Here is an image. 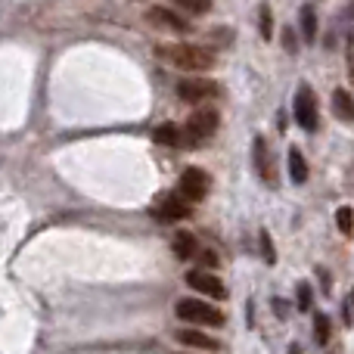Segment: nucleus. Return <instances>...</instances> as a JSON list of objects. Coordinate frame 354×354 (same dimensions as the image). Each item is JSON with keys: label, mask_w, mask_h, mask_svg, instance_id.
<instances>
[{"label": "nucleus", "mask_w": 354, "mask_h": 354, "mask_svg": "<svg viewBox=\"0 0 354 354\" xmlns=\"http://www.w3.org/2000/svg\"><path fill=\"white\" fill-rule=\"evenodd\" d=\"M156 56H159L162 62H168V66L180 68V72H208V68L214 66V56L212 50L205 47H196V44H162V47H156Z\"/></svg>", "instance_id": "obj_1"}, {"label": "nucleus", "mask_w": 354, "mask_h": 354, "mask_svg": "<svg viewBox=\"0 0 354 354\" xmlns=\"http://www.w3.org/2000/svg\"><path fill=\"white\" fill-rule=\"evenodd\" d=\"M174 314H177V320L196 324V326H224L227 324L224 311L208 305V301H202V299H180L174 305Z\"/></svg>", "instance_id": "obj_2"}, {"label": "nucleus", "mask_w": 354, "mask_h": 354, "mask_svg": "<svg viewBox=\"0 0 354 354\" xmlns=\"http://www.w3.org/2000/svg\"><path fill=\"white\" fill-rule=\"evenodd\" d=\"M218 97V84L208 78H199V75H187L183 81H177V100L183 103H205V100Z\"/></svg>", "instance_id": "obj_3"}, {"label": "nucleus", "mask_w": 354, "mask_h": 354, "mask_svg": "<svg viewBox=\"0 0 354 354\" xmlns=\"http://www.w3.org/2000/svg\"><path fill=\"white\" fill-rule=\"evenodd\" d=\"M147 22L153 28H162V31H174V35H189L193 25H189L187 16H180L171 6H149L147 10Z\"/></svg>", "instance_id": "obj_4"}, {"label": "nucleus", "mask_w": 354, "mask_h": 354, "mask_svg": "<svg viewBox=\"0 0 354 354\" xmlns=\"http://www.w3.org/2000/svg\"><path fill=\"white\" fill-rule=\"evenodd\" d=\"M208 187H212V180H208V174L202 171V168H187V171L180 174V187H177V196H180L183 202H202L208 196Z\"/></svg>", "instance_id": "obj_5"}, {"label": "nucleus", "mask_w": 354, "mask_h": 354, "mask_svg": "<svg viewBox=\"0 0 354 354\" xmlns=\"http://www.w3.org/2000/svg\"><path fill=\"white\" fill-rule=\"evenodd\" d=\"M214 128H218V112L199 109V112L189 115L187 128H183V140L187 143H202V140H208V137L214 134Z\"/></svg>", "instance_id": "obj_6"}, {"label": "nucleus", "mask_w": 354, "mask_h": 354, "mask_svg": "<svg viewBox=\"0 0 354 354\" xmlns=\"http://www.w3.org/2000/svg\"><path fill=\"white\" fill-rule=\"evenodd\" d=\"M149 214H153L156 221H183L189 218V202H183L177 193H162L156 196V205L149 208Z\"/></svg>", "instance_id": "obj_7"}, {"label": "nucleus", "mask_w": 354, "mask_h": 354, "mask_svg": "<svg viewBox=\"0 0 354 354\" xmlns=\"http://www.w3.org/2000/svg\"><path fill=\"white\" fill-rule=\"evenodd\" d=\"M292 115H295V122H299L305 131L317 128V97H314L311 87H305V84L299 87L295 103H292Z\"/></svg>", "instance_id": "obj_8"}, {"label": "nucleus", "mask_w": 354, "mask_h": 354, "mask_svg": "<svg viewBox=\"0 0 354 354\" xmlns=\"http://www.w3.org/2000/svg\"><path fill=\"white\" fill-rule=\"evenodd\" d=\"M187 286L196 289V292L208 295V299H227V286L218 274L212 270H189L187 274Z\"/></svg>", "instance_id": "obj_9"}, {"label": "nucleus", "mask_w": 354, "mask_h": 354, "mask_svg": "<svg viewBox=\"0 0 354 354\" xmlns=\"http://www.w3.org/2000/svg\"><path fill=\"white\" fill-rule=\"evenodd\" d=\"M174 339L180 345H187V348H202V351H218L221 348L218 339L205 336V333H199V330H177Z\"/></svg>", "instance_id": "obj_10"}, {"label": "nucleus", "mask_w": 354, "mask_h": 354, "mask_svg": "<svg viewBox=\"0 0 354 354\" xmlns=\"http://www.w3.org/2000/svg\"><path fill=\"white\" fill-rule=\"evenodd\" d=\"M255 162H258V174L268 177V183H274L277 180V168H274V159H270L268 143H264L261 137L255 140Z\"/></svg>", "instance_id": "obj_11"}, {"label": "nucleus", "mask_w": 354, "mask_h": 354, "mask_svg": "<svg viewBox=\"0 0 354 354\" xmlns=\"http://www.w3.org/2000/svg\"><path fill=\"white\" fill-rule=\"evenodd\" d=\"M174 255L180 258V261H189V258H196V252H199V243H196V236L189 230H180L174 233Z\"/></svg>", "instance_id": "obj_12"}, {"label": "nucleus", "mask_w": 354, "mask_h": 354, "mask_svg": "<svg viewBox=\"0 0 354 354\" xmlns=\"http://www.w3.org/2000/svg\"><path fill=\"white\" fill-rule=\"evenodd\" d=\"M333 112H336V118L354 124V97L348 91H333Z\"/></svg>", "instance_id": "obj_13"}, {"label": "nucleus", "mask_w": 354, "mask_h": 354, "mask_svg": "<svg viewBox=\"0 0 354 354\" xmlns=\"http://www.w3.org/2000/svg\"><path fill=\"white\" fill-rule=\"evenodd\" d=\"M289 177H292L295 183L308 180V162H305V156H301L299 147H289Z\"/></svg>", "instance_id": "obj_14"}, {"label": "nucleus", "mask_w": 354, "mask_h": 354, "mask_svg": "<svg viewBox=\"0 0 354 354\" xmlns=\"http://www.w3.org/2000/svg\"><path fill=\"white\" fill-rule=\"evenodd\" d=\"M153 140L156 143H165V147H180L183 134H180V128H177V124L165 122V124H159V128L153 131Z\"/></svg>", "instance_id": "obj_15"}, {"label": "nucleus", "mask_w": 354, "mask_h": 354, "mask_svg": "<svg viewBox=\"0 0 354 354\" xmlns=\"http://www.w3.org/2000/svg\"><path fill=\"white\" fill-rule=\"evenodd\" d=\"M299 19H301V37H305V41H314V35H317V12H314V6L311 3L301 6Z\"/></svg>", "instance_id": "obj_16"}, {"label": "nucleus", "mask_w": 354, "mask_h": 354, "mask_svg": "<svg viewBox=\"0 0 354 354\" xmlns=\"http://www.w3.org/2000/svg\"><path fill=\"white\" fill-rule=\"evenodd\" d=\"M336 224H339V230H342V233H354V212L348 205H342L336 212Z\"/></svg>", "instance_id": "obj_17"}, {"label": "nucleus", "mask_w": 354, "mask_h": 354, "mask_svg": "<svg viewBox=\"0 0 354 354\" xmlns=\"http://www.w3.org/2000/svg\"><path fill=\"white\" fill-rule=\"evenodd\" d=\"M314 330H317V342L320 345L330 342V317H326V314H317V317H314Z\"/></svg>", "instance_id": "obj_18"}, {"label": "nucleus", "mask_w": 354, "mask_h": 354, "mask_svg": "<svg viewBox=\"0 0 354 354\" xmlns=\"http://www.w3.org/2000/svg\"><path fill=\"white\" fill-rule=\"evenodd\" d=\"M299 311H311V283H299Z\"/></svg>", "instance_id": "obj_19"}, {"label": "nucleus", "mask_w": 354, "mask_h": 354, "mask_svg": "<svg viewBox=\"0 0 354 354\" xmlns=\"http://www.w3.org/2000/svg\"><path fill=\"white\" fill-rule=\"evenodd\" d=\"M258 31H261L264 41L274 35V25H270V6H261V28H258Z\"/></svg>", "instance_id": "obj_20"}, {"label": "nucleus", "mask_w": 354, "mask_h": 354, "mask_svg": "<svg viewBox=\"0 0 354 354\" xmlns=\"http://www.w3.org/2000/svg\"><path fill=\"white\" fill-rule=\"evenodd\" d=\"M261 252H264V261H268V264H274V261H277L274 245H270V233H268V230H261Z\"/></svg>", "instance_id": "obj_21"}, {"label": "nucleus", "mask_w": 354, "mask_h": 354, "mask_svg": "<svg viewBox=\"0 0 354 354\" xmlns=\"http://www.w3.org/2000/svg\"><path fill=\"white\" fill-rule=\"evenodd\" d=\"M180 10H189V12H208V3H205V0H199V3H196V0H180Z\"/></svg>", "instance_id": "obj_22"}, {"label": "nucleus", "mask_w": 354, "mask_h": 354, "mask_svg": "<svg viewBox=\"0 0 354 354\" xmlns=\"http://www.w3.org/2000/svg\"><path fill=\"white\" fill-rule=\"evenodd\" d=\"M196 258H199L202 264H208V268H218V255H214V252H196Z\"/></svg>", "instance_id": "obj_23"}, {"label": "nucleus", "mask_w": 354, "mask_h": 354, "mask_svg": "<svg viewBox=\"0 0 354 354\" xmlns=\"http://www.w3.org/2000/svg\"><path fill=\"white\" fill-rule=\"evenodd\" d=\"M351 299H354V295H351Z\"/></svg>", "instance_id": "obj_24"}]
</instances>
